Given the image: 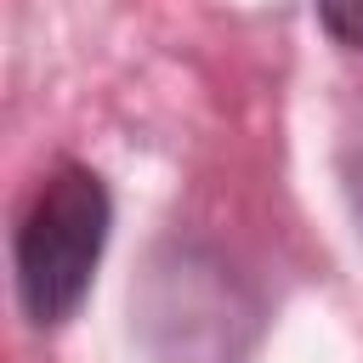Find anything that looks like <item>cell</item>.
<instances>
[{
  "mask_svg": "<svg viewBox=\"0 0 363 363\" xmlns=\"http://www.w3.org/2000/svg\"><path fill=\"white\" fill-rule=\"evenodd\" d=\"M113 227V199L102 187V176L91 164L62 159L57 170H45V182L34 187L23 221H17V301L28 312V323L57 329L79 312L102 244Z\"/></svg>",
  "mask_w": 363,
  "mask_h": 363,
  "instance_id": "6da1fadb",
  "label": "cell"
},
{
  "mask_svg": "<svg viewBox=\"0 0 363 363\" xmlns=\"http://www.w3.org/2000/svg\"><path fill=\"white\" fill-rule=\"evenodd\" d=\"M318 23L340 40V45H363V0H312Z\"/></svg>",
  "mask_w": 363,
  "mask_h": 363,
  "instance_id": "7a4b0ae2",
  "label": "cell"
}]
</instances>
